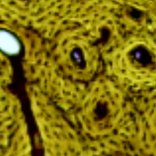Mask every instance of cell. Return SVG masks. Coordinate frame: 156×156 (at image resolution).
I'll list each match as a JSON object with an SVG mask.
<instances>
[{
  "label": "cell",
  "instance_id": "6da1fadb",
  "mask_svg": "<svg viewBox=\"0 0 156 156\" xmlns=\"http://www.w3.org/2000/svg\"><path fill=\"white\" fill-rule=\"evenodd\" d=\"M1 46L2 49L9 53L16 52L18 45L15 39L10 34L4 32L1 34Z\"/></svg>",
  "mask_w": 156,
  "mask_h": 156
}]
</instances>
